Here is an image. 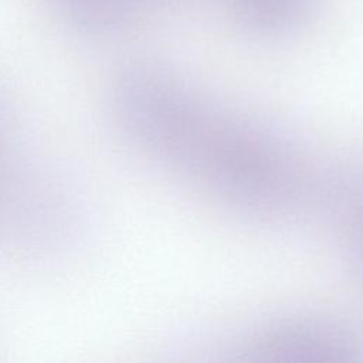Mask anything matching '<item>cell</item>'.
<instances>
[{
    "mask_svg": "<svg viewBox=\"0 0 363 363\" xmlns=\"http://www.w3.org/2000/svg\"><path fill=\"white\" fill-rule=\"evenodd\" d=\"M108 105L132 147L224 210L262 224L313 213L322 167L271 119L155 61L121 68Z\"/></svg>",
    "mask_w": 363,
    "mask_h": 363,
    "instance_id": "6da1fadb",
    "label": "cell"
},
{
    "mask_svg": "<svg viewBox=\"0 0 363 363\" xmlns=\"http://www.w3.org/2000/svg\"><path fill=\"white\" fill-rule=\"evenodd\" d=\"M245 362H363V326L330 311L282 312L252 328L234 349Z\"/></svg>",
    "mask_w": 363,
    "mask_h": 363,
    "instance_id": "7a4b0ae2",
    "label": "cell"
},
{
    "mask_svg": "<svg viewBox=\"0 0 363 363\" xmlns=\"http://www.w3.org/2000/svg\"><path fill=\"white\" fill-rule=\"evenodd\" d=\"M313 214L328 224L347 271L363 289V157L322 167Z\"/></svg>",
    "mask_w": 363,
    "mask_h": 363,
    "instance_id": "3957f363",
    "label": "cell"
},
{
    "mask_svg": "<svg viewBox=\"0 0 363 363\" xmlns=\"http://www.w3.org/2000/svg\"><path fill=\"white\" fill-rule=\"evenodd\" d=\"M244 30L259 37H281L306 24L318 0H221Z\"/></svg>",
    "mask_w": 363,
    "mask_h": 363,
    "instance_id": "277c9868",
    "label": "cell"
}]
</instances>
